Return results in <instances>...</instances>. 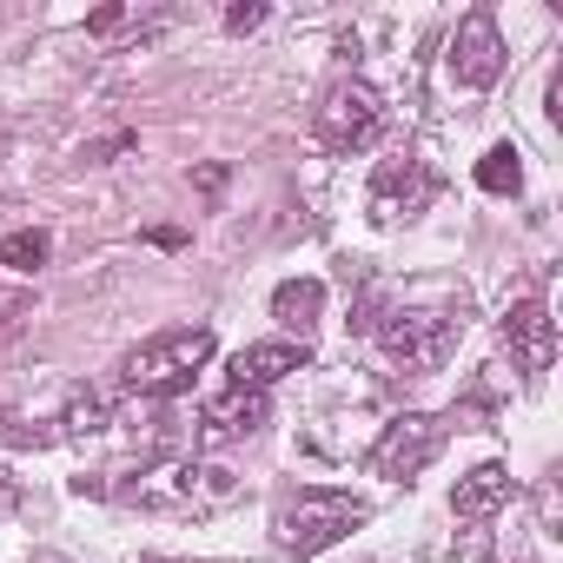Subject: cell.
<instances>
[{
    "instance_id": "obj_1",
    "label": "cell",
    "mask_w": 563,
    "mask_h": 563,
    "mask_svg": "<svg viewBox=\"0 0 563 563\" xmlns=\"http://www.w3.org/2000/svg\"><path fill=\"white\" fill-rule=\"evenodd\" d=\"M206 358H212V332L206 325H179V332H159V339L133 345L120 358V385L133 398H179L199 378Z\"/></svg>"
},
{
    "instance_id": "obj_2",
    "label": "cell",
    "mask_w": 563,
    "mask_h": 563,
    "mask_svg": "<svg viewBox=\"0 0 563 563\" xmlns=\"http://www.w3.org/2000/svg\"><path fill=\"white\" fill-rule=\"evenodd\" d=\"M358 523H365V504L352 490H292L286 504H278V517H272L278 550H292V556H319L339 537H352Z\"/></svg>"
},
{
    "instance_id": "obj_3",
    "label": "cell",
    "mask_w": 563,
    "mask_h": 563,
    "mask_svg": "<svg viewBox=\"0 0 563 563\" xmlns=\"http://www.w3.org/2000/svg\"><path fill=\"white\" fill-rule=\"evenodd\" d=\"M385 133V100L365 87V80H339L332 93H325V107H319V120H312V140L325 146V153H365L372 140Z\"/></svg>"
},
{
    "instance_id": "obj_4",
    "label": "cell",
    "mask_w": 563,
    "mask_h": 563,
    "mask_svg": "<svg viewBox=\"0 0 563 563\" xmlns=\"http://www.w3.org/2000/svg\"><path fill=\"white\" fill-rule=\"evenodd\" d=\"M457 332H464V319H451V312H391L378 325V345L405 372H438L457 352Z\"/></svg>"
},
{
    "instance_id": "obj_5",
    "label": "cell",
    "mask_w": 563,
    "mask_h": 563,
    "mask_svg": "<svg viewBox=\"0 0 563 563\" xmlns=\"http://www.w3.org/2000/svg\"><path fill=\"white\" fill-rule=\"evenodd\" d=\"M444 438H451V424H444V418L411 411V418H391V424L378 431V444L365 451V464H372L378 477H391V484H411V477L444 451Z\"/></svg>"
},
{
    "instance_id": "obj_6",
    "label": "cell",
    "mask_w": 563,
    "mask_h": 563,
    "mask_svg": "<svg viewBox=\"0 0 563 563\" xmlns=\"http://www.w3.org/2000/svg\"><path fill=\"white\" fill-rule=\"evenodd\" d=\"M451 80L457 87H471V93H484V87H497L504 80V34H497V14L490 8H471L464 21H457V34H451Z\"/></svg>"
},
{
    "instance_id": "obj_7",
    "label": "cell",
    "mask_w": 563,
    "mask_h": 563,
    "mask_svg": "<svg viewBox=\"0 0 563 563\" xmlns=\"http://www.w3.org/2000/svg\"><path fill=\"white\" fill-rule=\"evenodd\" d=\"M431 199H438V173L424 159H378L372 192H365V212L378 225H398V219H418Z\"/></svg>"
},
{
    "instance_id": "obj_8",
    "label": "cell",
    "mask_w": 563,
    "mask_h": 563,
    "mask_svg": "<svg viewBox=\"0 0 563 563\" xmlns=\"http://www.w3.org/2000/svg\"><path fill=\"white\" fill-rule=\"evenodd\" d=\"M504 345H510V358L523 372H550V358H556V319H550V306L543 299H517L504 312Z\"/></svg>"
},
{
    "instance_id": "obj_9",
    "label": "cell",
    "mask_w": 563,
    "mask_h": 563,
    "mask_svg": "<svg viewBox=\"0 0 563 563\" xmlns=\"http://www.w3.org/2000/svg\"><path fill=\"white\" fill-rule=\"evenodd\" d=\"M292 372H312V352L292 345V339H265V345H245V352L232 358V385H239V391H265V385L292 378Z\"/></svg>"
},
{
    "instance_id": "obj_10",
    "label": "cell",
    "mask_w": 563,
    "mask_h": 563,
    "mask_svg": "<svg viewBox=\"0 0 563 563\" xmlns=\"http://www.w3.org/2000/svg\"><path fill=\"white\" fill-rule=\"evenodd\" d=\"M258 424H265V391H239V385L199 411V438H206V444H232V438H252Z\"/></svg>"
},
{
    "instance_id": "obj_11",
    "label": "cell",
    "mask_w": 563,
    "mask_h": 563,
    "mask_svg": "<svg viewBox=\"0 0 563 563\" xmlns=\"http://www.w3.org/2000/svg\"><path fill=\"white\" fill-rule=\"evenodd\" d=\"M504 504H510V471H504V464H477V471L457 477V490H451L457 523H490Z\"/></svg>"
},
{
    "instance_id": "obj_12",
    "label": "cell",
    "mask_w": 563,
    "mask_h": 563,
    "mask_svg": "<svg viewBox=\"0 0 563 563\" xmlns=\"http://www.w3.org/2000/svg\"><path fill=\"white\" fill-rule=\"evenodd\" d=\"M239 497V477L219 464H179L173 471V510H219Z\"/></svg>"
},
{
    "instance_id": "obj_13",
    "label": "cell",
    "mask_w": 563,
    "mask_h": 563,
    "mask_svg": "<svg viewBox=\"0 0 563 563\" xmlns=\"http://www.w3.org/2000/svg\"><path fill=\"white\" fill-rule=\"evenodd\" d=\"M319 312H325V286H319V278H286V286L272 292V319L286 332H312Z\"/></svg>"
},
{
    "instance_id": "obj_14",
    "label": "cell",
    "mask_w": 563,
    "mask_h": 563,
    "mask_svg": "<svg viewBox=\"0 0 563 563\" xmlns=\"http://www.w3.org/2000/svg\"><path fill=\"white\" fill-rule=\"evenodd\" d=\"M477 186H484V192H497V199H510V192L523 186V166H517V146H490V153L477 159Z\"/></svg>"
},
{
    "instance_id": "obj_15",
    "label": "cell",
    "mask_w": 563,
    "mask_h": 563,
    "mask_svg": "<svg viewBox=\"0 0 563 563\" xmlns=\"http://www.w3.org/2000/svg\"><path fill=\"white\" fill-rule=\"evenodd\" d=\"M60 424H67V438H100V431L113 424V411H107V398H100V391H74Z\"/></svg>"
},
{
    "instance_id": "obj_16",
    "label": "cell",
    "mask_w": 563,
    "mask_h": 563,
    "mask_svg": "<svg viewBox=\"0 0 563 563\" xmlns=\"http://www.w3.org/2000/svg\"><path fill=\"white\" fill-rule=\"evenodd\" d=\"M47 232H8L0 239V265H14V272H41L47 265Z\"/></svg>"
},
{
    "instance_id": "obj_17",
    "label": "cell",
    "mask_w": 563,
    "mask_h": 563,
    "mask_svg": "<svg viewBox=\"0 0 563 563\" xmlns=\"http://www.w3.org/2000/svg\"><path fill=\"white\" fill-rule=\"evenodd\" d=\"M0 438H8V444H47V431H41V424L27 431L21 418H0Z\"/></svg>"
},
{
    "instance_id": "obj_18",
    "label": "cell",
    "mask_w": 563,
    "mask_h": 563,
    "mask_svg": "<svg viewBox=\"0 0 563 563\" xmlns=\"http://www.w3.org/2000/svg\"><path fill=\"white\" fill-rule=\"evenodd\" d=\"M113 27H126V8H100V14L87 21V34H93V41H107Z\"/></svg>"
},
{
    "instance_id": "obj_19",
    "label": "cell",
    "mask_w": 563,
    "mask_h": 563,
    "mask_svg": "<svg viewBox=\"0 0 563 563\" xmlns=\"http://www.w3.org/2000/svg\"><path fill=\"white\" fill-rule=\"evenodd\" d=\"M258 21H265V8H232V14H225V27H232V34H252Z\"/></svg>"
},
{
    "instance_id": "obj_20",
    "label": "cell",
    "mask_w": 563,
    "mask_h": 563,
    "mask_svg": "<svg viewBox=\"0 0 563 563\" xmlns=\"http://www.w3.org/2000/svg\"><path fill=\"white\" fill-rule=\"evenodd\" d=\"M8 504H14V477H8V471H0V510H8Z\"/></svg>"
},
{
    "instance_id": "obj_21",
    "label": "cell",
    "mask_w": 563,
    "mask_h": 563,
    "mask_svg": "<svg viewBox=\"0 0 563 563\" xmlns=\"http://www.w3.org/2000/svg\"><path fill=\"white\" fill-rule=\"evenodd\" d=\"M523 563H537V556H523Z\"/></svg>"
},
{
    "instance_id": "obj_22",
    "label": "cell",
    "mask_w": 563,
    "mask_h": 563,
    "mask_svg": "<svg viewBox=\"0 0 563 563\" xmlns=\"http://www.w3.org/2000/svg\"><path fill=\"white\" fill-rule=\"evenodd\" d=\"M153 563H166V556H153Z\"/></svg>"
}]
</instances>
